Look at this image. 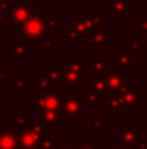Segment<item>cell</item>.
<instances>
[{
	"label": "cell",
	"mask_w": 147,
	"mask_h": 149,
	"mask_svg": "<svg viewBox=\"0 0 147 149\" xmlns=\"http://www.w3.org/2000/svg\"><path fill=\"white\" fill-rule=\"evenodd\" d=\"M110 106H111L112 109L120 107V106H121V100H120V97H118V99H112L111 100V101H110Z\"/></svg>",
	"instance_id": "10"
},
{
	"label": "cell",
	"mask_w": 147,
	"mask_h": 149,
	"mask_svg": "<svg viewBox=\"0 0 147 149\" xmlns=\"http://www.w3.org/2000/svg\"><path fill=\"white\" fill-rule=\"evenodd\" d=\"M130 48H131V49H139V48H140V38H139V36L134 38V41L130 44Z\"/></svg>",
	"instance_id": "9"
},
{
	"label": "cell",
	"mask_w": 147,
	"mask_h": 149,
	"mask_svg": "<svg viewBox=\"0 0 147 149\" xmlns=\"http://www.w3.org/2000/svg\"><path fill=\"white\" fill-rule=\"evenodd\" d=\"M26 32L30 36H38L42 32V22H39L38 19H32L28 22L26 25Z\"/></svg>",
	"instance_id": "3"
},
{
	"label": "cell",
	"mask_w": 147,
	"mask_h": 149,
	"mask_svg": "<svg viewBox=\"0 0 147 149\" xmlns=\"http://www.w3.org/2000/svg\"><path fill=\"white\" fill-rule=\"evenodd\" d=\"M45 106H46V109H49V110L56 109V106H58V100H56V97H55V94H50L48 99L45 100Z\"/></svg>",
	"instance_id": "7"
},
{
	"label": "cell",
	"mask_w": 147,
	"mask_h": 149,
	"mask_svg": "<svg viewBox=\"0 0 147 149\" xmlns=\"http://www.w3.org/2000/svg\"><path fill=\"white\" fill-rule=\"evenodd\" d=\"M95 44H102V42H105V33H98V35H95V38L92 39Z\"/></svg>",
	"instance_id": "8"
},
{
	"label": "cell",
	"mask_w": 147,
	"mask_h": 149,
	"mask_svg": "<svg viewBox=\"0 0 147 149\" xmlns=\"http://www.w3.org/2000/svg\"><path fill=\"white\" fill-rule=\"evenodd\" d=\"M131 62V56L127 54V52H121L117 58V62H115V67L120 68V67H124V65H128Z\"/></svg>",
	"instance_id": "5"
},
{
	"label": "cell",
	"mask_w": 147,
	"mask_h": 149,
	"mask_svg": "<svg viewBox=\"0 0 147 149\" xmlns=\"http://www.w3.org/2000/svg\"><path fill=\"white\" fill-rule=\"evenodd\" d=\"M110 9H114L118 15H127V1L126 0H117L114 4L110 6Z\"/></svg>",
	"instance_id": "4"
},
{
	"label": "cell",
	"mask_w": 147,
	"mask_h": 149,
	"mask_svg": "<svg viewBox=\"0 0 147 149\" xmlns=\"http://www.w3.org/2000/svg\"><path fill=\"white\" fill-rule=\"evenodd\" d=\"M139 96H140V90H124L121 93V104L130 107V106H134L139 100Z\"/></svg>",
	"instance_id": "1"
},
{
	"label": "cell",
	"mask_w": 147,
	"mask_h": 149,
	"mask_svg": "<svg viewBox=\"0 0 147 149\" xmlns=\"http://www.w3.org/2000/svg\"><path fill=\"white\" fill-rule=\"evenodd\" d=\"M26 16H28V13H26V9H25V7H17V9H16V12L13 13L12 19H13V22H19V20H23V19H26Z\"/></svg>",
	"instance_id": "6"
},
{
	"label": "cell",
	"mask_w": 147,
	"mask_h": 149,
	"mask_svg": "<svg viewBox=\"0 0 147 149\" xmlns=\"http://www.w3.org/2000/svg\"><path fill=\"white\" fill-rule=\"evenodd\" d=\"M141 33L147 35V17L141 19Z\"/></svg>",
	"instance_id": "11"
},
{
	"label": "cell",
	"mask_w": 147,
	"mask_h": 149,
	"mask_svg": "<svg viewBox=\"0 0 147 149\" xmlns=\"http://www.w3.org/2000/svg\"><path fill=\"white\" fill-rule=\"evenodd\" d=\"M124 83H126V80L120 72H111L108 77V81H107V87H110L112 91H117L124 86Z\"/></svg>",
	"instance_id": "2"
}]
</instances>
